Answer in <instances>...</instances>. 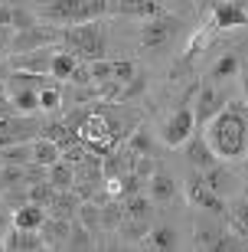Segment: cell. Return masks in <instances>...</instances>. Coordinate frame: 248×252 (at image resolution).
Returning <instances> with one entry per match:
<instances>
[{
    "label": "cell",
    "instance_id": "obj_23",
    "mask_svg": "<svg viewBox=\"0 0 248 252\" xmlns=\"http://www.w3.org/2000/svg\"><path fill=\"white\" fill-rule=\"evenodd\" d=\"M121 223H124V203H118V196L114 200H101V226L114 229Z\"/></svg>",
    "mask_w": 248,
    "mask_h": 252
},
{
    "label": "cell",
    "instance_id": "obj_9",
    "mask_svg": "<svg viewBox=\"0 0 248 252\" xmlns=\"http://www.w3.org/2000/svg\"><path fill=\"white\" fill-rule=\"evenodd\" d=\"M186 158H190V164H196L199 170H212V167H216V151L209 148V141L202 138V134L190 141V148H186Z\"/></svg>",
    "mask_w": 248,
    "mask_h": 252
},
{
    "label": "cell",
    "instance_id": "obj_5",
    "mask_svg": "<svg viewBox=\"0 0 248 252\" xmlns=\"http://www.w3.org/2000/svg\"><path fill=\"white\" fill-rule=\"evenodd\" d=\"M193 125H196V118H193V112H176L170 122H166V131H164V141L170 144V148H176V144H183V141H190V134H193Z\"/></svg>",
    "mask_w": 248,
    "mask_h": 252
},
{
    "label": "cell",
    "instance_id": "obj_29",
    "mask_svg": "<svg viewBox=\"0 0 248 252\" xmlns=\"http://www.w3.org/2000/svg\"><path fill=\"white\" fill-rule=\"evenodd\" d=\"M235 72H239V56L225 53V56L216 63V69H212V79H225V75H235Z\"/></svg>",
    "mask_w": 248,
    "mask_h": 252
},
{
    "label": "cell",
    "instance_id": "obj_13",
    "mask_svg": "<svg viewBox=\"0 0 248 252\" xmlns=\"http://www.w3.org/2000/svg\"><path fill=\"white\" fill-rule=\"evenodd\" d=\"M0 164H20V167L33 164V144L29 141H17V144L0 148Z\"/></svg>",
    "mask_w": 248,
    "mask_h": 252
},
{
    "label": "cell",
    "instance_id": "obj_30",
    "mask_svg": "<svg viewBox=\"0 0 248 252\" xmlns=\"http://www.w3.org/2000/svg\"><path fill=\"white\" fill-rule=\"evenodd\" d=\"M62 105V92H59V85H49L39 92V108H46V112H55Z\"/></svg>",
    "mask_w": 248,
    "mask_h": 252
},
{
    "label": "cell",
    "instance_id": "obj_16",
    "mask_svg": "<svg viewBox=\"0 0 248 252\" xmlns=\"http://www.w3.org/2000/svg\"><path fill=\"white\" fill-rule=\"evenodd\" d=\"M118 13L124 17H157L160 7H157V0H118Z\"/></svg>",
    "mask_w": 248,
    "mask_h": 252
},
{
    "label": "cell",
    "instance_id": "obj_19",
    "mask_svg": "<svg viewBox=\"0 0 248 252\" xmlns=\"http://www.w3.org/2000/svg\"><path fill=\"white\" fill-rule=\"evenodd\" d=\"M10 102H13V108L23 115L36 112L39 108V92L36 89H10Z\"/></svg>",
    "mask_w": 248,
    "mask_h": 252
},
{
    "label": "cell",
    "instance_id": "obj_28",
    "mask_svg": "<svg viewBox=\"0 0 248 252\" xmlns=\"http://www.w3.org/2000/svg\"><path fill=\"white\" fill-rule=\"evenodd\" d=\"M75 216H82V226H88V229H92V226H101V206H98V200L82 203Z\"/></svg>",
    "mask_w": 248,
    "mask_h": 252
},
{
    "label": "cell",
    "instance_id": "obj_11",
    "mask_svg": "<svg viewBox=\"0 0 248 252\" xmlns=\"http://www.w3.org/2000/svg\"><path fill=\"white\" fill-rule=\"evenodd\" d=\"M173 30H176L173 20H150L147 27H144V36H140V43H144V46H164Z\"/></svg>",
    "mask_w": 248,
    "mask_h": 252
},
{
    "label": "cell",
    "instance_id": "obj_14",
    "mask_svg": "<svg viewBox=\"0 0 248 252\" xmlns=\"http://www.w3.org/2000/svg\"><path fill=\"white\" fill-rule=\"evenodd\" d=\"M216 27H248V13L239 3H216Z\"/></svg>",
    "mask_w": 248,
    "mask_h": 252
},
{
    "label": "cell",
    "instance_id": "obj_27",
    "mask_svg": "<svg viewBox=\"0 0 248 252\" xmlns=\"http://www.w3.org/2000/svg\"><path fill=\"white\" fill-rule=\"evenodd\" d=\"M111 79L121 82V85H128L131 79H134V63H131V59H114V63H111Z\"/></svg>",
    "mask_w": 248,
    "mask_h": 252
},
{
    "label": "cell",
    "instance_id": "obj_21",
    "mask_svg": "<svg viewBox=\"0 0 248 252\" xmlns=\"http://www.w3.org/2000/svg\"><path fill=\"white\" fill-rule=\"evenodd\" d=\"M147 187H150V196H154V200H160V203H166V200H173V193H176V184H173V177H166V174H154Z\"/></svg>",
    "mask_w": 248,
    "mask_h": 252
},
{
    "label": "cell",
    "instance_id": "obj_34",
    "mask_svg": "<svg viewBox=\"0 0 248 252\" xmlns=\"http://www.w3.org/2000/svg\"><path fill=\"white\" fill-rule=\"evenodd\" d=\"M88 79H92V69H88V65H82V63L75 65L72 75H69V82H72V85H85Z\"/></svg>",
    "mask_w": 248,
    "mask_h": 252
},
{
    "label": "cell",
    "instance_id": "obj_2",
    "mask_svg": "<svg viewBox=\"0 0 248 252\" xmlns=\"http://www.w3.org/2000/svg\"><path fill=\"white\" fill-rule=\"evenodd\" d=\"M62 43L72 49L79 59H85V63L105 59V30H101V23H95V20L72 23V27L62 33Z\"/></svg>",
    "mask_w": 248,
    "mask_h": 252
},
{
    "label": "cell",
    "instance_id": "obj_10",
    "mask_svg": "<svg viewBox=\"0 0 248 252\" xmlns=\"http://www.w3.org/2000/svg\"><path fill=\"white\" fill-rule=\"evenodd\" d=\"M53 56L55 53H46V46H39V49H29L27 56H17L13 65H17V69H27V72H49Z\"/></svg>",
    "mask_w": 248,
    "mask_h": 252
},
{
    "label": "cell",
    "instance_id": "obj_6",
    "mask_svg": "<svg viewBox=\"0 0 248 252\" xmlns=\"http://www.w3.org/2000/svg\"><path fill=\"white\" fill-rule=\"evenodd\" d=\"M43 236H39V229H20V226H13V233L3 239V249L10 252H36L43 249Z\"/></svg>",
    "mask_w": 248,
    "mask_h": 252
},
{
    "label": "cell",
    "instance_id": "obj_32",
    "mask_svg": "<svg viewBox=\"0 0 248 252\" xmlns=\"http://www.w3.org/2000/svg\"><path fill=\"white\" fill-rule=\"evenodd\" d=\"M88 69H92V79H95L98 85H101V82H111V63H108V59H95Z\"/></svg>",
    "mask_w": 248,
    "mask_h": 252
},
{
    "label": "cell",
    "instance_id": "obj_20",
    "mask_svg": "<svg viewBox=\"0 0 248 252\" xmlns=\"http://www.w3.org/2000/svg\"><path fill=\"white\" fill-rule=\"evenodd\" d=\"M46 177H49L53 187H72V184H75V167H72V164H65V160H55V164L46 167Z\"/></svg>",
    "mask_w": 248,
    "mask_h": 252
},
{
    "label": "cell",
    "instance_id": "obj_36",
    "mask_svg": "<svg viewBox=\"0 0 248 252\" xmlns=\"http://www.w3.org/2000/svg\"><path fill=\"white\" fill-rule=\"evenodd\" d=\"M13 27H17V30H29V27H33V17H29L27 10L13 7Z\"/></svg>",
    "mask_w": 248,
    "mask_h": 252
},
{
    "label": "cell",
    "instance_id": "obj_40",
    "mask_svg": "<svg viewBox=\"0 0 248 252\" xmlns=\"http://www.w3.org/2000/svg\"><path fill=\"white\" fill-rule=\"evenodd\" d=\"M157 3H166V0H157Z\"/></svg>",
    "mask_w": 248,
    "mask_h": 252
},
{
    "label": "cell",
    "instance_id": "obj_3",
    "mask_svg": "<svg viewBox=\"0 0 248 252\" xmlns=\"http://www.w3.org/2000/svg\"><path fill=\"white\" fill-rule=\"evenodd\" d=\"M43 125L36 118H13V115H3L0 118V148L7 144H17V141H29L33 134H39Z\"/></svg>",
    "mask_w": 248,
    "mask_h": 252
},
{
    "label": "cell",
    "instance_id": "obj_33",
    "mask_svg": "<svg viewBox=\"0 0 248 252\" xmlns=\"http://www.w3.org/2000/svg\"><path fill=\"white\" fill-rule=\"evenodd\" d=\"M72 249H85L88 246V226H72V233H69V243Z\"/></svg>",
    "mask_w": 248,
    "mask_h": 252
},
{
    "label": "cell",
    "instance_id": "obj_26",
    "mask_svg": "<svg viewBox=\"0 0 248 252\" xmlns=\"http://www.w3.org/2000/svg\"><path fill=\"white\" fill-rule=\"evenodd\" d=\"M144 243H147L150 249H173V246H176V233L170 229V226H160V229L147 233V239H144Z\"/></svg>",
    "mask_w": 248,
    "mask_h": 252
},
{
    "label": "cell",
    "instance_id": "obj_35",
    "mask_svg": "<svg viewBox=\"0 0 248 252\" xmlns=\"http://www.w3.org/2000/svg\"><path fill=\"white\" fill-rule=\"evenodd\" d=\"M131 151H138V154H147V151H150V134H147V131H138V134H134Z\"/></svg>",
    "mask_w": 248,
    "mask_h": 252
},
{
    "label": "cell",
    "instance_id": "obj_18",
    "mask_svg": "<svg viewBox=\"0 0 248 252\" xmlns=\"http://www.w3.org/2000/svg\"><path fill=\"white\" fill-rule=\"evenodd\" d=\"M79 63H82V59H75V53H55L53 65H49V75L59 79V82H69V75H72V69Z\"/></svg>",
    "mask_w": 248,
    "mask_h": 252
},
{
    "label": "cell",
    "instance_id": "obj_8",
    "mask_svg": "<svg viewBox=\"0 0 248 252\" xmlns=\"http://www.w3.org/2000/svg\"><path fill=\"white\" fill-rule=\"evenodd\" d=\"M46 210H49V216L72 220V216L79 213V193H75V190H69V187H59V190H55V196H53V203H49Z\"/></svg>",
    "mask_w": 248,
    "mask_h": 252
},
{
    "label": "cell",
    "instance_id": "obj_17",
    "mask_svg": "<svg viewBox=\"0 0 248 252\" xmlns=\"http://www.w3.org/2000/svg\"><path fill=\"white\" fill-rule=\"evenodd\" d=\"M190 200H193V203H199V206H206V210H216V213H222V210H225L219 196L212 193L206 184H199V180H193V184H190Z\"/></svg>",
    "mask_w": 248,
    "mask_h": 252
},
{
    "label": "cell",
    "instance_id": "obj_39",
    "mask_svg": "<svg viewBox=\"0 0 248 252\" xmlns=\"http://www.w3.org/2000/svg\"><path fill=\"white\" fill-rule=\"evenodd\" d=\"M242 89H245V95H248V65H242Z\"/></svg>",
    "mask_w": 248,
    "mask_h": 252
},
{
    "label": "cell",
    "instance_id": "obj_4",
    "mask_svg": "<svg viewBox=\"0 0 248 252\" xmlns=\"http://www.w3.org/2000/svg\"><path fill=\"white\" fill-rule=\"evenodd\" d=\"M62 39L59 30H49V27H29V30H20V36H13V49L17 53H29V49H39L46 43H55Z\"/></svg>",
    "mask_w": 248,
    "mask_h": 252
},
{
    "label": "cell",
    "instance_id": "obj_12",
    "mask_svg": "<svg viewBox=\"0 0 248 252\" xmlns=\"http://www.w3.org/2000/svg\"><path fill=\"white\" fill-rule=\"evenodd\" d=\"M43 220H46V206L39 203L17 206V213H13V226H20V229H39Z\"/></svg>",
    "mask_w": 248,
    "mask_h": 252
},
{
    "label": "cell",
    "instance_id": "obj_7",
    "mask_svg": "<svg viewBox=\"0 0 248 252\" xmlns=\"http://www.w3.org/2000/svg\"><path fill=\"white\" fill-rule=\"evenodd\" d=\"M69 233H72V223L62 220V216H46L43 226H39V236L46 246H65L69 243Z\"/></svg>",
    "mask_w": 248,
    "mask_h": 252
},
{
    "label": "cell",
    "instance_id": "obj_37",
    "mask_svg": "<svg viewBox=\"0 0 248 252\" xmlns=\"http://www.w3.org/2000/svg\"><path fill=\"white\" fill-rule=\"evenodd\" d=\"M150 164H154L150 158H140V160H138V164H134L131 170H134V174H138L140 180H147V177H150Z\"/></svg>",
    "mask_w": 248,
    "mask_h": 252
},
{
    "label": "cell",
    "instance_id": "obj_1",
    "mask_svg": "<svg viewBox=\"0 0 248 252\" xmlns=\"http://www.w3.org/2000/svg\"><path fill=\"white\" fill-rule=\"evenodd\" d=\"M206 141L222 158H239L248 144V105L229 102L219 115H212Z\"/></svg>",
    "mask_w": 248,
    "mask_h": 252
},
{
    "label": "cell",
    "instance_id": "obj_24",
    "mask_svg": "<svg viewBox=\"0 0 248 252\" xmlns=\"http://www.w3.org/2000/svg\"><path fill=\"white\" fill-rule=\"evenodd\" d=\"M55 190H59V187H53L49 177L36 180V184L27 190V200H29V203H39V206H49V203H53V196H55Z\"/></svg>",
    "mask_w": 248,
    "mask_h": 252
},
{
    "label": "cell",
    "instance_id": "obj_15",
    "mask_svg": "<svg viewBox=\"0 0 248 252\" xmlns=\"http://www.w3.org/2000/svg\"><path fill=\"white\" fill-rule=\"evenodd\" d=\"M55 160H62V148H59L55 141H49V138L33 141V164L49 167V164H55Z\"/></svg>",
    "mask_w": 248,
    "mask_h": 252
},
{
    "label": "cell",
    "instance_id": "obj_38",
    "mask_svg": "<svg viewBox=\"0 0 248 252\" xmlns=\"http://www.w3.org/2000/svg\"><path fill=\"white\" fill-rule=\"evenodd\" d=\"M10 23H13V7L0 3V27H10Z\"/></svg>",
    "mask_w": 248,
    "mask_h": 252
},
{
    "label": "cell",
    "instance_id": "obj_22",
    "mask_svg": "<svg viewBox=\"0 0 248 252\" xmlns=\"http://www.w3.org/2000/svg\"><path fill=\"white\" fill-rule=\"evenodd\" d=\"M216 108H219V92H216L212 85H206L202 95H199V105H196V118H199V125L209 122L212 115H216Z\"/></svg>",
    "mask_w": 248,
    "mask_h": 252
},
{
    "label": "cell",
    "instance_id": "obj_25",
    "mask_svg": "<svg viewBox=\"0 0 248 252\" xmlns=\"http://www.w3.org/2000/svg\"><path fill=\"white\" fill-rule=\"evenodd\" d=\"M124 216H131V220H147L150 216V200L140 196V193L124 196Z\"/></svg>",
    "mask_w": 248,
    "mask_h": 252
},
{
    "label": "cell",
    "instance_id": "obj_31",
    "mask_svg": "<svg viewBox=\"0 0 248 252\" xmlns=\"http://www.w3.org/2000/svg\"><path fill=\"white\" fill-rule=\"evenodd\" d=\"M232 223H235L239 236H245V239H248V200H242V203L232 206Z\"/></svg>",
    "mask_w": 248,
    "mask_h": 252
},
{
    "label": "cell",
    "instance_id": "obj_41",
    "mask_svg": "<svg viewBox=\"0 0 248 252\" xmlns=\"http://www.w3.org/2000/svg\"><path fill=\"white\" fill-rule=\"evenodd\" d=\"M0 3H10V0H0Z\"/></svg>",
    "mask_w": 248,
    "mask_h": 252
}]
</instances>
